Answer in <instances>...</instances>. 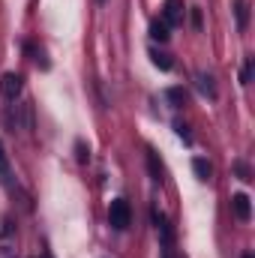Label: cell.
I'll return each mask as SVG.
<instances>
[{
    "mask_svg": "<svg viewBox=\"0 0 255 258\" xmlns=\"http://www.w3.org/2000/svg\"><path fill=\"white\" fill-rule=\"evenodd\" d=\"M108 222L114 231H126L132 225V210H129V201L126 198H114L111 207H108Z\"/></svg>",
    "mask_w": 255,
    "mask_h": 258,
    "instance_id": "6da1fadb",
    "label": "cell"
},
{
    "mask_svg": "<svg viewBox=\"0 0 255 258\" xmlns=\"http://www.w3.org/2000/svg\"><path fill=\"white\" fill-rule=\"evenodd\" d=\"M0 93H3V99H6V102L18 99V93H21V75L6 72V75L0 78Z\"/></svg>",
    "mask_w": 255,
    "mask_h": 258,
    "instance_id": "7a4b0ae2",
    "label": "cell"
},
{
    "mask_svg": "<svg viewBox=\"0 0 255 258\" xmlns=\"http://www.w3.org/2000/svg\"><path fill=\"white\" fill-rule=\"evenodd\" d=\"M162 21L168 27H177L183 21V0H165L162 3Z\"/></svg>",
    "mask_w": 255,
    "mask_h": 258,
    "instance_id": "3957f363",
    "label": "cell"
},
{
    "mask_svg": "<svg viewBox=\"0 0 255 258\" xmlns=\"http://www.w3.org/2000/svg\"><path fill=\"white\" fill-rule=\"evenodd\" d=\"M231 213H234L240 222H246V219L252 216V204H249V195H243V192L231 195Z\"/></svg>",
    "mask_w": 255,
    "mask_h": 258,
    "instance_id": "277c9868",
    "label": "cell"
},
{
    "mask_svg": "<svg viewBox=\"0 0 255 258\" xmlns=\"http://www.w3.org/2000/svg\"><path fill=\"white\" fill-rule=\"evenodd\" d=\"M171 36V27L162 21V18H153L150 21V39H156V42H165Z\"/></svg>",
    "mask_w": 255,
    "mask_h": 258,
    "instance_id": "5b68a950",
    "label": "cell"
},
{
    "mask_svg": "<svg viewBox=\"0 0 255 258\" xmlns=\"http://www.w3.org/2000/svg\"><path fill=\"white\" fill-rule=\"evenodd\" d=\"M234 15H237V27L246 30V24H249V3L246 0H234Z\"/></svg>",
    "mask_w": 255,
    "mask_h": 258,
    "instance_id": "8992f818",
    "label": "cell"
},
{
    "mask_svg": "<svg viewBox=\"0 0 255 258\" xmlns=\"http://www.w3.org/2000/svg\"><path fill=\"white\" fill-rule=\"evenodd\" d=\"M192 171H195V177L198 180H210V174H213V168H210V162L207 159H192Z\"/></svg>",
    "mask_w": 255,
    "mask_h": 258,
    "instance_id": "52a82bcc",
    "label": "cell"
},
{
    "mask_svg": "<svg viewBox=\"0 0 255 258\" xmlns=\"http://www.w3.org/2000/svg\"><path fill=\"white\" fill-rule=\"evenodd\" d=\"M150 57H153V66H159L162 72H168V69L174 66L171 54H165V51H156V48H153V51H150Z\"/></svg>",
    "mask_w": 255,
    "mask_h": 258,
    "instance_id": "ba28073f",
    "label": "cell"
},
{
    "mask_svg": "<svg viewBox=\"0 0 255 258\" xmlns=\"http://www.w3.org/2000/svg\"><path fill=\"white\" fill-rule=\"evenodd\" d=\"M198 90H201L204 96H210V99H213V96H216V87H213V78H210V75H204V72H198Z\"/></svg>",
    "mask_w": 255,
    "mask_h": 258,
    "instance_id": "9c48e42d",
    "label": "cell"
},
{
    "mask_svg": "<svg viewBox=\"0 0 255 258\" xmlns=\"http://www.w3.org/2000/svg\"><path fill=\"white\" fill-rule=\"evenodd\" d=\"M165 96H168L171 105H183V102H186V90H183V87H168Z\"/></svg>",
    "mask_w": 255,
    "mask_h": 258,
    "instance_id": "30bf717a",
    "label": "cell"
},
{
    "mask_svg": "<svg viewBox=\"0 0 255 258\" xmlns=\"http://www.w3.org/2000/svg\"><path fill=\"white\" fill-rule=\"evenodd\" d=\"M147 168H150V174H153V180H156V183H162V165H159V159H156V153H147Z\"/></svg>",
    "mask_w": 255,
    "mask_h": 258,
    "instance_id": "8fae6325",
    "label": "cell"
},
{
    "mask_svg": "<svg viewBox=\"0 0 255 258\" xmlns=\"http://www.w3.org/2000/svg\"><path fill=\"white\" fill-rule=\"evenodd\" d=\"M252 66H255V60L252 57H246V63H243V69H240V81H243V84H249V78H252Z\"/></svg>",
    "mask_w": 255,
    "mask_h": 258,
    "instance_id": "7c38bea8",
    "label": "cell"
},
{
    "mask_svg": "<svg viewBox=\"0 0 255 258\" xmlns=\"http://www.w3.org/2000/svg\"><path fill=\"white\" fill-rule=\"evenodd\" d=\"M75 153H78V162H87V159H90V147H87L84 141L75 144Z\"/></svg>",
    "mask_w": 255,
    "mask_h": 258,
    "instance_id": "4fadbf2b",
    "label": "cell"
},
{
    "mask_svg": "<svg viewBox=\"0 0 255 258\" xmlns=\"http://www.w3.org/2000/svg\"><path fill=\"white\" fill-rule=\"evenodd\" d=\"M237 174H240V180H246V183L252 180V171H249V165H246V162H237Z\"/></svg>",
    "mask_w": 255,
    "mask_h": 258,
    "instance_id": "5bb4252c",
    "label": "cell"
},
{
    "mask_svg": "<svg viewBox=\"0 0 255 258\" xmlns=\"http://www.w3.org/2000/svg\"><path fill=\"white\" fill-rule=\"evenodd\" d=\"M192 24H195V30H201V12L198 9H192Z\"/></svg>",
    "mask_w": 255,
    "mask_h": 258,
    "instance_id": "9a60e30c",
    "label": "cell"
},
{
    "mask_svg": "<svg viewBox=\"0 0 255 258\" xmlns=\"http://www.w3.org/2000/svg\"><path fill=\"white\" fill-rule=\"evenodd\" d=\"M0 165H3V144H0Z\"/></svg>",
    "mask_w": 255,
    "mask_h": 258,
    "instance_id": "2e32d148",
    "label": "cell"
},
{
    "mask_svg": "<svg viewBox=\"0 0 255 258\" xmlns=\"http://www.w3.org/2000/svg\"><path fill=\"white\" fill-rule=\"evenodd\" d=\"M243 258H255V255H252V252H246V255H243Z\"/></svg>",
    "mask_w": 255,
    "mask_h": 258,
    "instance_id": "e0dca14e",
    "label": "cell"
},
{
    "mask_svg": "<svg viewBox=\"0 0 255 258\" xmlns=\"http://www.w3.org/2000/svg\"><path fill=\"white\" fill-rule=\"evenodd\" d=\"M96 3H105V0H96Z\"/></svg>",
    "mask_w": 255,
    "mask_h": 258,
    "instance_id": "ac0fdd59",
    "label": "cell"
},
{
    "mask_svg": "<svg viewBox=\"0 0 255 258\" xmlns=\"http://www.w3.org/2000/svg\"><path fill=\"white\" fill-rule=\"evenodd\" d=\"M45 258H48V255H45Z\"/></svg>",
    "mask_w": 255,
    "mask_h": 258,
    "instance_id": "d6986e66",
    "label": "cell"
}]
</instances>
